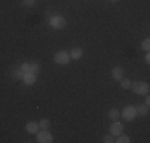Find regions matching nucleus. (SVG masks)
<instances>
[{
  "label": "nucleus",
  "instance_id": "21",
  "mask_svg": "<svg viewBox=\"0 0 150 143\" xmlns=\"http://www.w3.org/2000/svg\"><path fill=\"white\" fill-rule=\"evenodd\" d=\"M144 60H145V62H150V54H149V51H147V54H145V57H144Z\"/></svg>",
  "mask_w": 150,
  "mask_h": 143
},
{
  "label": "nucleus",
  "instance_id": "6",
  "mask_svg": "<svg viewBox=\"0 0 150 143\" xmlns=\"http://www.w3.org/2000/svg\"><path fill=\"white\" fill-rule=\"evenodd\" d=\"M110 134H112L113 137L123 134V124H121L118 119H117V121H112V124H110Z\"/></svg>",
  "mask_w": 150,
  "mask_h": 143
},
{
  "label": "nucleus",
  "instance_id": "1",
  "mask_svg": "<svg viewBox=\"0 0 150 143\" xmlns=\"http://www.w3.org/2000/svg\"><path fill=\"white\" fill-rule=\"evenodd\" d=\"M48 22H50V26H51V29H54V30H62V29L67 26V19L64 16H61V14L51 16Z\"/></svg>",
  "mask_w": 150,
  "mask_h": 143
},
{
  "label": "nucleus",
  "instance_id": "3",
  "mask_svg": "<svg viewBox=\"0 0 150 143\" xmlns=\"http://www.w3.org/2000/svg\"><path fill=\"white\" fill-rule=\"evenodd\" d=\"M120 116L123 118L125 121H133V119H136V116H137V111H136V107L134 105H126L123 110L120 111Z\"/></svg>",
  "mask_w": 150,
  "mask_h": 143
},
{
  "label": "nucleus",
  "instance_id": "22",
  "mask_svg": "<svg viewBox=\"0 0 150 143\" xmlns=\"http://www.w3.org/2000/svg\"><path fill=\"white\" fill-rule=\"evenodd\" d=\"M145 105H150V97H149V94H147V97H145Z\"/></svg>",
  "mask_w": 150,
  "mask_h": 143
},
{
  "label": "nucleus",
  "instance_id": "8",
  "mask_svg": "<svg viewBox=\"0 0 150 143\" xmlns=\"http://www.w3.org/2000/svg\"><path fill=\"white\" fill-rule=\"evenodd\" d=\"M26 132L27 134H37L38 132V123L37 121H29L26 124Z\"/></svg>",
  "mask_w": 150,
  "mask_h": 143
},
{
  "label": "nucleus",
  "instance_id": "15",
  "mask_svg": "<svg viewBox=\"0 0 150 143\" xmlns=\"http://www.w3.org/2000/svg\"><path fill=\"white\" fill-rule=\"evenodd\" d=\"M115 142H117V143H129V142H131V138L128 137V135L120 134V135H117V137H115Z\"/></svg>",
  "mask_w": 150,
  "mask_h": 143
},
{
  "label": "nucleus",
  "instance_id": "20",
  "mask_svg": "<svg viewBox=\"0 0 150 143\" xmlns=\"http://www.w3.org/2000/svg\"><path fill=\"white\" fill-rule=\"evenodd\" d=\"M23 5L24 6H34L35 5V0H23Z\"/></svg>",
  "mask_w": 150,
  "mask_h": 143
},
{
  "label": "nucleus",
  "instance_id": "9",
  "mask_svg": "<svg viewBox=\"0 0 150 143\" xmlns=\"http://www.w3.org/2000/svg\"><path fill=\"white\" fill-rule=\"evenodd\" d=\"M123 76H125V70L121 69V67H115V69L112 70V78L115 81H120Z\"/></svg>",
  "mask_w": 150,
  "mask_h": 143
},
{
  "label": "nucleus",
  "instance_id": "17",
  "mask_svg": "<svg viewBox=\"0 0 150 143\" xmlns=\"http://www.w3.org/2000/svg\"><path fill=\"white\" fill-rule=\"evenodd\" d=\"M23 76H24V72L21 69H16L13 72V80H23Z\"/></svg>",
  "mask_w": 150,
  "mask_h": 143
},
{
  "label": "nucleus",
  "instance_id": "18",
  "mask_svg": "<svg viewBox=\"0 0 150 143\" xmlns=\"http://www.w3.org/2000/svg\"><path fill=\"white\" fill-rule=\"evenodd\" d=\"M141 49H142V51H145V53L150 51V40H149V38H145V40L141 43Z\"/></svg>",
  "mask_w": 150,
  "mask_h": 143
},
{
  "label": "nucleus",
  "instance_id": "4",
  "mask_svg": "<svg viewBox=\"0 0 150 143\" xmlns=\"http://www.w3.org/2000/svg\"><path fill=\"white\" fill-rule=\"evenodd\" d=\"M35 135H37L38 143H53L54 142V137H53V134L48 129H38V132Z\"/></svg>",
  "mask_w": 150,
  "mask_h": 143
},
{
  "label": "nucleus",
  "instance_id": "13",
  "mask_svg": "<svg viewBox=\"0 0 150 143\" xmlns=\"http://www.w3.org/2000/svg\"><path fill=\"white\" fill-rule=\"evenodd\" d=\"M107 116H109L110 121H117V119L120 118V111H118L117 108H112V110L109 111V114H107Z\"/></svg>",
  "mask_w": 150,
  "mask_h": 143
},
{
  "label": "nucleus",
  "instance_id": "10",
  "mask_svg": "<svg viewBox=\"0 0 150 143\" xmlns=\"http://www.w3.org/2000/svg\"><path fill=\"white\" fill-rule=\"evenodd\" d=\"M136 111H137L139 116H147L149 114V105H145V103H139V105L136 107Z\"/></svg>",
  "mask_w": 150,
  "mask_h": 143
},
{
  "label": "nucleus",
  "instance_id": "7",
  "mask_svg": "<svg viewBox=\"0 0 150 143\" xmlns=\"http://www.w3.org/2000/svg\"><path fill=\"white\" fill-rule=\"evenodd\" d=\"M23 83L26 86H34L37 83V73H30V72H26L23 76Z\"/></svg>",
  "mask_w": 150,
  "mask_h": 143
},
{
  "label": "nucleus",
  "instance_id": "16",
  "mask_svg": "<svg viewBox=\"0 0 150 143\" xmlns=\"http://www.w3.org/2000/svg\"><path fill=\"white\" fill-rule=\"evenodd\" d=\"M120 86H121V89H129L131 88V80H128V78H121L120 80Z\"/></svg>",
  "mask_w": 150,
  "mask_h": 143
},
{
  "label": "nucleus",
  "instance_id": "5",
  "mask_svg": "<svg viewBox=\"0 0 150 143\" xmlns=\"http://www.w3.org/2000/svg\"><path fill=\"white\" fill-rule=\"evenodd\" d=\"M54 62L58 64V65H67V64L70 62V54L67 51H58L54 54Z\"/></svg>",
  "mask_w": 150,
  "mask_h": 143
},
{
  "label": "nucleus",
  "instance_id": "19",
  "mask_svg": "<svg viewBox=\"0 0 150 143\" xmlns=\"http://www.w3.org/2000/svg\"><path fill=\"white\" fill-rule=\"evenodd\" d=\"M102 142H104V143H115V137H113L112 134H107V135H104Z\"/></svg>",
  "mask_w": 150,
  "mask_h": 143
},
{
  "label": "nucleus",
  "instance_id": "14",
  "mask_svg": "<svg viewBox=\"0 0 150 143\" xmlns=\"http://www.w3.org/2000/svg\"><path fill=\"white\" fill-rule=\"evenodd\" d=\"M48 127H51V121L50 119L43 118V119L38 121V129H48Z\"/></svg>",
  "mask_w": 150,
  "mask_h": 143
},
{
  "label": "nucleus",
  "instance_id": "11",
  "mask_svg": "<svg viewBox=\"0 0 150 143\" xmlns=\"http://www.w3.org/2000/svg\"><path fill=\"white\" fill-rule=\"evenodd\" d=\"M70 59H74V60H78L81 56H83V49L81 48H74V49H70Z\"/></svg>",
  "mask_w": 150,
  "mask_h": 143
},
{
  "label": "nucleus",
  "instance_id": "2",
  "mask_svg": "<svg viewBox=\"0 0 150 143\" xmlns=\"http://www.w3.org/2000/svg\"><path fill=\"white\" fill-rule=\"evenodd\" d=\"M129 89H133V92L137 95H147L149 94V84L145 81H134V83L131 81Z\"/></svg>",
  "mask_w": 150,
  "mask_h": 143
},
{
  "label": "nucleus",
  "instance_id": "23",
  "mask_svg": "<svg viewBox=\"0 0 150 143\" xmlns=\"http://www.w3.org/2000/svg\"><path fill=\"white\" fill-rule=\"evenodd\" d=\"M110 2H118V0H110Z\"/></svg>",
  "mask_w": 150,
  "mask_h": 143
},
{
  "label": "nucleus",
  "instance_id": "12",
  "mask_svg": "<svg viewBox=\"0 0 150 143\" xmlns=\"http://www.w3.org/2000/svg\"><path fill=\"white\" fill-rule=\"evenodd\" d=\"M30 65H29V72L30 73H38V72L42 70V65L38 62H29Z\"/></svg>",
  "mask_w": 150,
  "mask_h": 143
}]
</instances>
